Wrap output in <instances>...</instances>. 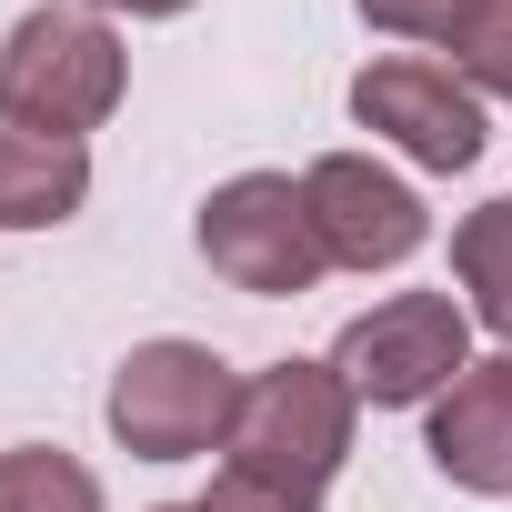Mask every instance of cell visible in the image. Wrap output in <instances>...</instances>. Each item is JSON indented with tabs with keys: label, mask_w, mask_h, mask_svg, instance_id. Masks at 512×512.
<instances>
[{
	"label": "cell",
	"mask_w": 512,
	"mask_h": 512,
	"mask_svg": "<svg viewBox=\"0 0 512 512\" xmlns=\"http://www.w3.org/2000/svg\"><path fill=\"white\" fill-rule=\"evenodd\" d=\"M131 91V51L101 11H21L11 41H0V121L21 131H51V141H81L121 111Z\"/></svg>",
	"instance_id": "1"
},
{
	"label": "cell",
	"mask_w": 512,
	"mask_h": 512,
	"mask_svg": "<svg viewBox=\"0 0 512 512\" xmlns=\"http://www.w3.org/2000/svg\"><path fill=\"white\" fill-rule=\"evenodd\" d=\"M352 382L332 372V362H272V372H251L241 382V412H231V472H251V482H282V492H302V502H322L332 492V472H342V452H352Z\"/></svg>",
	"instance_id": "2"
},
{
	"label": "cell",
	"mask_w": 512,
	"mask_h": 512,
	"mask_svg": "<svg viewBox=\"0 0 512 512\" xmlns=\"http://www.w3.org/2000/svg\"><path fill=\"white\" fill-rule=\"evenodd\" d=\"M241 412V372L211 342H141L111 372V442L131 462H201L231 442Z\"/></svg>",
	"instance_id": "3"
},
{
	"label": "cell",
	"mask_w": 512,
	"mask_h": 512,
	"mask_svg": "<svg viewBox=\"0 0 512 512\" xmlns=\"http://www.w3.org/2000/svg\"><path fill=\"white\" fill-rule=\"evenodd\" d=\"M201 262L251 302H292L332 272V251H322L312 201H302L292 171H241V181H221L201 201Z\"/></svg>",
	"instance_id": "4"
},
{
	"label": "cell",
	"mask_w": 512,
	"mask_h": 512,
	"mask_svg": "<svg viewBox=\"0 0 512 512\" xmlns=\"http://www.w3.org/2000/svg\"><path fill=\"white\" fill-rule=\"evenodd\" d=\"M332 372H342L352 402H372V412L442 402V392L472 372V312H462L452 292H392V302H372V312L332 342Z\"/></svg>",
	"instance_id": "5"
},
{
	"label": "cell",
	"mask_w": 512,
	"mask_h": 512,
	"mask_svg": "<svg viewBox=\"0 0 512 512\" xmlns=\"http://www.w3.org/2000/svg\"><path fill=\"white\" fill-rule=\"evenodd\" d=\"M302 201H312V231H322V251H332L342 272H402L412 251L432 241L422 191L402 171L362 161V151H322L302 171Z\"/></svg>",
	"instance_id": "6"
},
{
	"label": "cell",
	"mask_w": 512,
	"mask_h": 512,
	"mask_svg": "<svg viewBox=\"0 0 512 512\" xmlns=\"http://www.w3.org/2000/svg\"><path fill=\"white\" fill-rule=\"evenodd\" d=\"M352 121L412 151L422 171H472L482 161V91L452 81L442 61H372L352 81Z\"/></svg>",
	"instance_id": "7"
},
{
	"label": "cell",
	"mask_w": 512,
	"mask_h": 512,
	"mask_svg": "<svg viewBox=\"0 0 512 512\" xmlns=\"http://www.w3.org/2000/svg\"><path fill=\"white\" fill-rule=\"evenodd\" d=\"M432 472L452 492H482V502H512V352L472 362L442 402H432Z\"/></svg>",
	"instance_id": "8"
},
{
	"label": "cell",
	"mask_w": 512,
	"mask_h": 512,
	"mask_svg": "<svg viewBox=\"0 0 512 512\" xmlns=\"http://www.w3.org/2000/svg\"><path fill=\"white\" fill-rule=\"evenodd\" d=\"M91 201V151L0 121V231H61Z\"/></svg>",
	"instance_id": "9"
},
{
	"label": "cell",
	"mask_w": 512,
	"mask_h": 512,
	"mask_svg": "<svg viewBox=\"0 0 512 512\" xmlns=\"http://www.w3.org/2000/svg\"><path fill=\"white\" fill-rule=\"evenodd\" d=\"M452 272L472 292V322L512 342V201H482L452 221Z\"/></svg>",
	"instance_id": "10"
},
{
	"label": "cell",
	"mask_w": 512,
	"mask_h": 512,
	"mask_svg": "<svg viewBox=\"0 0 512 512\" xmlns=\"http://www.w3.org/2000/svg\"><path fill=\"white\" fill-rule=\"evenodd\" d=\"M0 512H101V482L71 452L21 442V452H0Z\"/></svg>",
	"instance_id": "11"
},
{
	"label": "cell",
	"mask_w": 512,
	"mask_h": 512,
	"mask_svg": "<svg viewBox=\"0 0 512 512\" xmlns=\"http://www.w3.org/2000/svg\"><path fill=\"white\" fill-rule=\"evenodd\" d=\"M452 71L492 101H512V0H472L452 21Z\"/></svg>",
	"instance_id": "12"
},
{
	"label": "cell",
	"mask_w": 512,
	"mask_h": 512,
	"mask_svg": "<svg viewBox=\"0 0 512 512\" xmlns=\"http://www.w3.org/2000/svg\"><path fill=\"white\" fill-rule=\"evenodd\" d=\"M352 11L392 41H452V21L472 11V0H352Z\"/></svg>",
	"instance_id": "13"
},
{
	"label": "cell",
	"mask_w": 512,
	"mask_h": 512,
	"mask_svg": "<svg viewBox=\"0 0 512 512\" xmlns=\"http://www.w3.org/2000/svg\"><path fill=\"white\" fill-rule=\"evenodd\" d=\"M201 512H322V502H302V492H282V482H251V472H211V492H201Z\"/></svg>",
	"instance_id": "14"
},
{
	"label": "cell",
	"mask_w": 512,
	"mask_h": 512,
	"mask_svg": "<svg viewBox=\"0 0 512 512\" xmlns=\"http://www.w3.org/2000/svg\"><path fill=\"white\" fill-rule=\"evenodd\" d=\"M91 11H131V21H171V11H191V0H91Z\"/></svg>",
	"instance_id": "15"
},
{
	"label": "cell",
	"mask_w": 512,
	"mask_h": 512,
	"mask_svg": "<svg viewBox=\"0 0 512 512\" xmlns=\"http://www.w3.org/2000/svg\"><path fill=\"white\" fill-rule=\"evenodd\" d=\"M161 512H201V502H161Z\"/></svg>",
	"instance_id": "16"
}]
</instances>
